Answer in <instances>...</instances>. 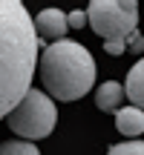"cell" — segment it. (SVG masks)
Instances as JSON below:
<instances>
[{
    "instance_id": "obj_12",
    "label": "cell",
    "mask_w": 144,
    "mask_h": 155,
    "mask_svg": "<svg viewBox=\"0 0 144 155\" xmlns=\"http://www.w3.org/2000/svg\"><path fill=\"white\" fill-rule=\"evenodd\" d=\"M87 20H89L87 12H72V15H69V26H72V29H81Z\"/></svg>"
},
{
    "instance_id": "obj_5",
    "label": "cell",
    "mask_w": 144,
    "mask_h": 155,
    "mask_svg": "<svg viewBox=\"0 0 144 155\" xmlns=\"http://www.w3.org/2000/svg\"><path fill=\"white\" fill-rule=\"evenodd\" d=\"M35 29H38L40 38L46 40H63V35H67L69 29V15H63L61 9H43L38 17H35Z\"/></svg>"
},
{
    "instance_id": "obj_8",
    "label": "cell",
    "mask_w": 144,
    "mask_h": 155,
    "mask_svg": "<svg viewBox=\"0 0 144 155\" xmlns=\"http://www.w3.org/2000/svg\"><path fill=\"white\" fill-rule=\"evenodd\" d=\"M124 89H127L130 104H133V106H139V109H144V58H141L139 63H135L133 69H130Z\"/></svg>"
},
{
    "instance_id": "obj_10",
    "label": "cell",
    "mask_w": 144,
    "mask_h": 155,
    "mask_svg": "<svg viewBox=\"0 0 144 155\" xmlns=\"http://www.w3.org/2000/svg\"><path fill=\"white\" fill-rule=\"evenodd\" d=\"M107 155H144V141H124V144L110 147Z\"/></svg>"
},
{
    "instance_id": "obj_1",
    "label": "cell",
    "mask_w": 144,
    "mask_h": 155,
    "mask_svg": "<svg viewBox=\"0 0 144 155\" xmlns=\"http://www.w3.org/2000/svg\"><path fill=\"white\" fill-rule=\"evenodd\" d=\"M40 35L20 0H0V121L32 89Z\"/></svg>"
},
{
    "instance_id": "obj_6",
    "label": "cell",
    "mask_w": 144,
    "mask_h": 155,
    "mask_svg": "<svg viewBox=\"0 0 144 155\" xmlns=\"http://www.w3.org/2000/svg\"><path fill=\"white\" fill-rule=\"evenodd\" d=\"M124 95H127V89L118 81H107L95 89V106L101 112H118L121 104H124Z\"/></svg>"
},
{
    "instance_id": "obj_4",
    "label": "cell",
    "mask_w": 144,
    "mask_h": 155,
    "mask_svg": "<svg viewBox=\"0 0 144 155\" xmlns=\"http://www.w3.org/2000/svg\"><path fill=\"white\" fill-rule=\"evenodd\" d=\"M89 26L104 40H127L139 32V3L135 0H89Z\"/></svg>"
},
{
    "instance_id": "obj_11",
    "label": "cell",
    "mask_w": 144,
    "mask_h": 155,
    "mask_svg": "<svg viewBox=\"0 0 144 155\" xmlns=\"http://www.w3.org/2000/svg\"><path fill=\"white\" fill-rule=\"evenodd\" d=\"M130 49V38L127 40H104V52L107 55H124Z\"/></svg>"
},
{
    "instance_id": "obj_7",
    "label": "cell",
    "mask_w": 144,
    "mask_h": 155,
    "mask_svg": "<svg viewBox=\"0 0 144 155\" xmlns=\"http://www.w3.org/2000/svg\"><path fill=\"white\" fill-rule=\"evenodd\" d=\"M115 129L127 138H139L144 132V109L139 106H124L115 112Z\"/></svg>"
},
{
    "instance_id": "obj_9",
    "label": "cell",
    "mask_w": 144,
    "mask_h": 155,
    "mask_svg": "<svg viewBox=\"0 0 144 155\" xmlns=\"http://www.w3.org/2000/svg\"><path fill=\"white\" fill-rule=\"evenodd\" d=\"M0 155H40L32 141H6L0 144Z\"/></svg>"
},
{
    "instance_id": "obj_13",
    "label": "cell",
    "mask_w": 144,
    "mask_h": 155,
    "mask_svg": "<svg viewBox=\"0 0 144 155\" xmlns=\"http://www.w3.org/2000/svg\"><path fill=\"white\" fill-rule=\"evenodd\" d=\"M130 49H133V52H141V49H144V38H141L139 32L130 35Z\"/></svg>"
},
{
    "instance_id": "obj_3",
    "label": "cell",
    "mask_w": 144,
    "mask_h": 155,
    "mask_svg": "<svg viewBox=\"0 0 144 155\" xmlns=\"http://www.w3.org/2000/svg\"><path fill=\"white\" fill-rule=\"evenodd\" d=\"M9 129L17 135L20 141H40L55 129L58 124V109L55 101L49 98V92L40 89H29L26 98L12 109V115L6 118Z\"/></svg>"
},
{
    "instance_id": "obj_2",
    "label": "cell",
    "mask_w": 144,
    "mask_h": 155,
    "mask_svg": "<svg viewBox=\"0 0 144 155\" xmlns=\"http://www.w3.org/2000/svg\"><path fill=\"white\" fill-rule=\"evenodd\" d=\"M40 83L55 101H78L95 86V61L78 40H55L38 63Z\"/></svg>"
}]
</instances>
